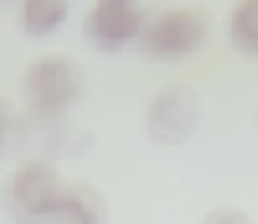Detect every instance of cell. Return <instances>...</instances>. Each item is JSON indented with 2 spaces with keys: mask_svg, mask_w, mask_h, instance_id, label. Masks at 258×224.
<instances>
[{
  "mask_svg": "<svg viewBox=\"0 0 258 224\" xmlns=\"http://www.w3.org/2000/svg\"><path fill=\"white\" fill-rule=\"evenodd\" d=\"M4 142H8V112L0 105V154H4Z\"/></svg>",
  "mask_w": 258,
  "mask_h": 224,
  "instance_id": "cell-10",
  "label": "cell"
},
{
  "mask_svg": "<svg viewBox=\"0 0 258 224\" xmlns=\"http://www.w3.org/2000/svg\"><path fill=\"white\" fill-rule=\"evenodd\" d=\"M68 179L60 176V168L52 161L26 157L15 165L12 179L4 187V209L12 224H52L64 198Z\"/></svg>",
  "mask_w": 258,
  "mask_h": 224,
  "instance_id": "cell-1",
  "label": "cell"
},
{
  "mask_svg": "<svg viewBox=\"0 0 258 224\" xmlns=\"http://www.w3.org/2000/svg\"><path fill=\"white\" fill-rule=\"evenodd\" d=\"M228 45L247 60H258V0H236L228 12Z\"/></svg>",
  "mask_w": 258,
  "mask_h": 224,
  "instance_id": "cell-8",
  "label": "cell"
},
{
  "mask_svg": "<svg viewBox=\"0 0 258 224\" xmlns=\"http://www.w3.org/2000/svg\"><path fill=\"white\" fill-rule=\"evenodd\" d=\"M202 224H251V217L243 209H236V205H225V209H213Z\"/></svg>",
  "mask_w": 258,
  "mask_h": 224,
  "instance_id": "cell-9",
  "label": "cell"
},
{
  "mask_svg": "<svg viewBox=\"0 0 258 224\" xmlns=\"http://www.w3.org/2000/svg\"><path fill=\"white\" fill-rule=\"evenodd\" d=\"M199 116H202V105L191 90H165L146 109V134L157 146H180L195 134Z\"/></svg>",
  "mask_w": 258,
  "mask_h": 224,
  "instance_id": "cell-5",
  "label": "cell"
},
{
  "mask_svg": "<svg viewBox=\"0 0 258 224\" xmlns=\"http://www.w3.org/2000/svg\"><path fill=\"white\" fill-rule=\"evenodd\" d=\"M71 15V0H19V30L26 38H52Z\"/></svg>",
  "mask_w": 258,
  "mask_h": 224,
  "instance_id": "cell-7",
  "label": "cell"
},
{
  "mask_svg": "<svg viewBox=\"0 0 258 224\" xmlns=\"http://www.w3.org/2000/svg\"><path fill=\"white\" fill-rule=\"evenodd\" d=\"M52 224H109V198L90 183H68Z\"/></svg>",
  "mask_w": 258,
  "mask_h": 224,
  "instance_id": "cell-6",
  "label": "cell"
},
{
  "mask_svg": "<svg viewBox=\"0 0 258 224\" xmlns=\"http://www.w3.org/2000/svg\"><path fill=\"white\" fill-rule=\"evenodd\" d=\"M210 38V15L202 8H161L146 15L135 49L150 64H180Z\"/></svg>",
  "mask_w": 258,
  "mask_h": 224,
  "instance_id": "cell-2",
  "label": "cell"
},
{
  "mask_svg": "<svg viewBox=\"0 0 258 224\" xmlns=\"http://www.w3.org/2000/svg\"><path fill=\"white\" fill-rule=\"evenodd\" d=\"M19 97L26 109L34 116H41V120L64 116L83 97V71L68 56H38L23 67Z\"/></svg>",
  "mask_w": 258,
  "mask_h": 224,
  "instance_id": "cell-3",
  "label": "cell"
},
{
  "mask_svg": "<svg viewBox=\"0 0 258 224\" xmlns=\"http://www.w3.org/2000/svg\"><path fill=\"white\" fill-rule=\"evenodd\" d=\"M146 12L139 8V0H94L83 15V38L94 45L97 52H116L139 45Z\"/></svg>",
  "mask_w": 258,
  "mask_h": 224,
  "instance_id": "cell-4",
  "label": "cell"
}]
</instances>
